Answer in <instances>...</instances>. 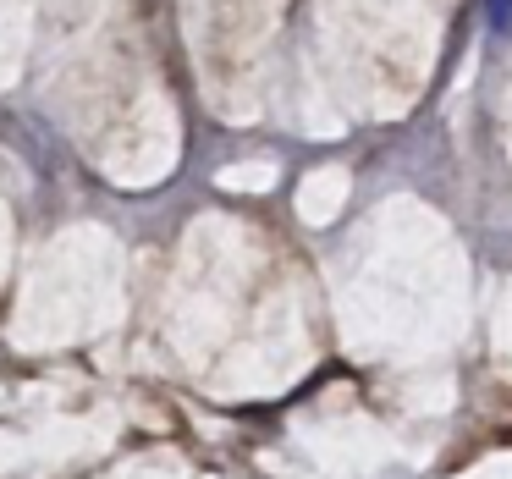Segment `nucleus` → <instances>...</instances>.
<instances>
[{
	"label": "nucleus",
	"instance_id": "obj_1",
	"mask_svg": "<svg viewBox=\"0 0 512 479\" xmlns=\"http://www.w3.org/2000/svg\"><path fill=\"white\" fill-rule=\"evenodd\" d=\"M485 17H490V34L501 39L512 34V0H485Z\"/></svg>",
	"mask_w": 512,
	"mask_h": 479
}]
</instances>
